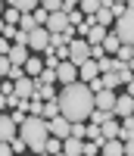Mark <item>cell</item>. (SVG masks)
<instances>
[{
  "instance_id": "cell-5",
  "label": "cell",
  "mask_w": 134,
  "mask_h": 156,
  "mask_svg": "<svg viewBox=\"0 0 134 156\" xmlns=\"http://www.w3.org/2000/svg\"><path fill=\"white\" fill-rule=\"evenodd\" d=\"M72 28V22H69V12H53L50 22H47V31L50 34H65Z\"/></svg>"
},
{
  "instance_id": "cell-31",
  "label": "cell",
  "mask_w": 134,
  "mask_h": 156,
  "mask_svg": "<svg viewBox=\"0 0 134 156\" xmlns=\"http://www.w3.org/2000/svg\"><path fill=\"white\" fill-rule=\"evenodd\" d=\"M37 156H50V153H37Z\"/></svg>"
},
{
  "instance_id": "cell-2",
  "label": "cell",
  "mask_w": 134,
  "mask_h": 156,
  "mask_svg": "<svg viewBox=\"0 0 134 156\" xmlns=\"http://www.w3.org/2000/svg\"><path fill=\"white\" fill-rule=\"evenodd\" d=\"M19 137L28 144V150L37 156V153H47V140L53 137L50 134V122L41 119V115H28V122L19 128Z\"/></svg>"
},
{
  "instance_id": "cell-21",
  "label": "cell",
  "mask_w": 134,
  "mask_h": 156,
  "mask_svg": "<svg viewBox=\"0 0 134 156\" xmlns=\"http://www.w3.org/2000/svg\"><path fill=\"white\" fill-rule=\"evenodd\" d=\"M72 137L84 140V137H87V122H75V125H72Z\"/></svg>"
},
{
  "instance_id": "cell-4",
  "label": "cell",
  "mask_w": 134,
  "mask_h": 156,
  "mask_svg": "<svg viewBox=\"0 0 134 156\" xmlns=\"http://www.w3.org/2000/svg\"><path fill=\"white\" fill-rule=\"evenodd\" d=\"M69 62H75L78 69H81L84 62H90V44L84 41V37H75V41L69 44Z\"/></svg>"
},
{
  "instance_id": "cell-1",
  "label": "cell",
  "mask_w": 134,
  "mask_h": 156,
  "mask_svg": "<svg viewBox=\"0 0 134 156\" xmlns=\"http://www.w3.org/2000/svg\"><path fill=\"white\" fill-rule=\"evenodd\" d=\"M59 109L72 125L75 122H90V115L97 112V94L90 90V84L75 81V84L59 90Z\"/></svg>"
},
{
  "instance_id": "cell-11",
  "label": "cell",
  "mask_w": 134,
  "mask_h": 156,
  "mask_svg": "<svg viewBox=\"0 0 134 156\" xmlns=\"http://www.w3.org/2000/svg\"><path fill=\"white\" fill-rule=\"evenodd\" d=\"M62 153H65V156H84V140L65 137V140H62Z\"/></svg>"
},
{
  "instance_id": "cell-7",
  "label": "cell",
  "mask_w": 134,
  "mask_h": 156,
  "mask_svg": "<svg viewBox=\"0 0 134 156\" xmlns=\"http://www.w3.org/2000/svg\"><path fill=\"white\" fill-rule=\"evenodd\" d=\"M50 134H53V137H59V140L72 137V122L65 119V115H59V119H53V122H50Z\"/></svg>"
},
{
  "instance_id": "cell-19",
  "label": "cell",
  "mask_w": 134,
  "mask_h": 156,
  "mask_svg": "<svg viewBox=\"0 0 134 156\" xmlns=\"http://www.w3.org/2000/svg\"><path fill=\"white\" fill-rule=\"evenodd\" d=\"M87 137L93 140V144H100V147L106 144V137H103V128H100V125H87Z\"/></svg>"
},
{
  "instance_id": "cell-30",
  "label": "cell",
  "mask_w": 134,
  "mask_h": 156,
  "mask_svg": "<svg viewBox=\"0 0 134 156\" xmlns=\"http://www.w3.org/2000/svg\"><path fill=\"white\" fill-rule=\"evenodd\" d=\"M128 94H131V97H134V81H131V84H128Z\"/></svg>"
},
{
  "instance_id": "cell-18",
  "label": "cell",
  "mask_w": 134,
  "mask_h": 156,
  "mask_svg": "<svg viewBox=\"0 0 134 156\" xmlns=\"http://www.w3.org/2000/svg\"><path fill=\"white\" fill-rule=\"evenodd\" d=\"M103 47H106V53H115V56H118V50H122V41H118V34H115V31H109V37L103 41Z\"/></svg>"
},
{
  "instance_id": "cell-12",
  "label": "cell",
  "mask_w": 134,
  "mask_h": 156,
  "mask_svg": "<svg viewBox=\"0 0 134 156\" xmlns=\"http://www.w3.org/2000/svg\"><path fill=\"white\" fill-rule=\"evenodd\" d=\"M103 137H106V140H118V137H122V122H118L115 115L103 125Z\"/></svg>"
},
{
  "instance_id": "cell-27",
  "label": "cell",
  "mask_w": 134,
  "mask_h": 156,
  "mask_svg": "<svg viewBox=\"0 0 134 156\" xmlns=\"http://www.w3.org/2000/svg\"><path fill=\"white\" fill-rule=\"evenodd\" d=\"M12 150H16V153H25V150H28V144H25L22 137H16V140H12Z\"/></svg>"
},
{
  "instance_id": "cell-24",
  "label": "cell",
  "mask_w": 134,
  "mask_h": 156,
  "mask_svg": "<svg viewBox=\"0 0 134 156\" xmlns=\"http://www.w3.org/2000/svg\"><path fill=\"white\" fill-rule=\"evenodd\" d=\"M47 153H50V156L62 153V140H59V137H50V140H47Z\"/></svg>"
},
{
  "instance_id": "cell-13",
  "label": "cell",
  "mask_w": 134,
  "mask_h": 156,
  "mask_svg": "<svg viewBox=\"0 0 134 156\" xmlns=\"http://www.w3.org/2000/svg\"><path fill=\"white\" fill-rule=\"evenodd\" d=\"M44 69H47V62H41V56H31V59H28V66H25V75L37 81V78L44 75Z\"/></svg>"
},
{
  "instance_id": "cell-14",
  "label": "cell",
  "mask_w": 134,
  "mask_h": 156,
  "mask_svg": "<svg viewBox=\"0 0 134 156\" xmlns=\"http://www.w3.org/2000/svg\"><path fill=\"white\" fill-rule=\"evenodd\" d=\"M34 84H37V94H34V97H41L44 103L59 100V94H56V87H53V84H44V81H34Z\"/></svg>"
},
{
  "instance_id": "cell-10",
  "label": "cell",
  "mask_w": 134,
  "mask_h": 156,
  "mask_svg": "<svg viewBox=\"0 0 134 156\" xmlns=\"http://www.w3.org/2000/svg\"><path fill=\"white\" fill-rule=\"evenodd\" d=\"M28 50H31V47H19V44H12V50H9V62L25 69V66H28V59H31V56H28Z\"/></svg>"
},
{
  "instance_id": "cell-29",
  "label": "cell",
  "mask_w": 134,
  "mask_h": 156,
  "mask_svg": "<svg viewBox=\"0 0 134 156\" xmlns=\"http://www.w3.org/2000/svg\"><path fill=\"white\" fill-rule=\"evenodd\" d=\"M125 156H134V137L125 140Z\"/></svg>"
},
{
  "instance_id": "cell-26",
  "label": "cell",
  "mask_w": 134,
  "mask_h": 156,
  "mask_svg": "<svg viewBox=\"0 0 134 156\" xmlns=\"http://www.w3.org/2000/svg\"><path fill=\"white\" fill-rule=\"evenodd\" d=\"M16 22H22V12H16L12 6H6V25H16Z\"/></svg>"
},
{
  "instance_id": "cell-28",
  "label": "cell",
  "mask_w": 134,
  "mask_h": 156,
  "mask_svg": "<svg viewBox=\"0 0 134 156\" xmlns=\"http://www.w3.org/2000/svg\"><path fill=\"white\" fill-rule=\"evenodd\" d=\"M0 156H16V150H12V144H3V147H0Z\"/></svg>"
},
{
  "instance_id": "cell-25",
  "label": "cell",
  "mask_w": 134,
  "mask_h": 156,
  "mask_svg": "<svg viewBox=\"0 0 134 156\" xmlns=\"http://www.w3.org/2000/svg\"><path fill=\"white\" fill-rule=\"evenodd\" d=\"M103 87H106V90H115V87H118V75H115V72H112V75H103Z\"/></svg>"
},
{
  "instance_id": "cell-15",
  "label": "cell",
  "mask_w": 134,
  "mask_h": 156,
  "mask_svg": "<svg viewBox=\"0 0 134 156\" xmlns=\"http://www.w3.org/2000/svg\"><path fill=\"white\" fill-rule=\"evenodd\" d=\"M97 75H100V66H97V62H84V66H81V81L84 84H90V81H97Z\"/></svg>"
},
{
  "instance_id": "cell-6",
  "label": "cell",
  "mask_w": 134,
  "mask_h": 156,
  "mask_svg": "<svg viewBox=\"0 0 134 156\" xmlns=\"http://www.w3.org/2000/svg\"><path fill=\"white\" fill-rule=\"evenodd\" d=\"M0 140H3V144H12V140H16V119H12L9 112H3V119H0Z\"/></svg>"
},
{
  "instance_id": "cell-8",
  "label": "cell",
  "mask_w": 134,
  "mask_h": 156,
  "mask_svg": "<svg viewBox=\"0 0 134 156\" xmlns=\"http://www.w3.org/2000/svg\"><path fill=\"white\" fill-rule=\"evenodd\" d=\"M131 115H134V97L131 94H122V97H118V103H115V119H131Z\"/></svg>"
},
{
  "instance_id": "cell-32",
  "label": "cell",
  "mask_w": 134,
  "mask_h": 156,
  "mask_svg": "<svg viewBox=\"0 0 134 156\" xmlns=\"http://www.w3.org/2000/svg\"><path fill=\"white\" fill-rule=\"evenodd\" d=\"M56 156H65V153H56Z\"/></svg>"
},
{
  "instance_id": "cell-22",
  "label": "cell",
  "mask_w": 134,
  "mask_h": 156,
  "mask_svg": "<svg viewBox=\"0 0 134 156\" xmlns=\"http://www.w3.org/2000/svg\"><path fill=\"white\" fill-rule=\"evenodd\" d=\"M37 81H44V84H56V81H59V75H56V69H44V75L37 78Z\"/></svg>"
},
{
  "instance_id": "cell-17",
  "label": "cell",
  "mask_w": 134,
  "mask_h": 156,
  "mask_svg": "<svg viewBox=\"0 0 134 156\" xmlns=\"http://www.w3.org/2000/svg\"><path fill=\"white\" fill-rule=\"evenodd\" d=\"M112 22H118V19H115V12L106 6V0H103V9L97 12V25H103V28H106V25H112Z\"/></svg>"
},
{
  "instance_id": "cell-3",
  "label": "cell",
  "mask_w": 134,
  "mask_h": 156,
  "mask_svg": "<svg viewBox=\"0 0 134 156\" xmlns=\"http://www.w3.org/2000/svg\"><path fill=\"white\" fill-rule=\"evenodd\" d=\"M115 34H118V41H122V47H134V12L131 9L115 22Z\"/></svg>"
},
{
  "instance_id": "cell-23",
  "label": "cell",
  "mask_w": 134,
  "mask_h": 156,
  "mask_svg": "<svg viewBox=\"0 0 134 156\" xmlns=\"http://www.w3.org/2000/svg\"><path fill=\"white\" fill-rule=\"evenodd\" d=\"M47 12H50V16H53V12H62V0H44V3H41Z\"/></svg>"
},
{
  "instance_id": "cell-20",
  "label": "cell",
  "mask_w": 134,
  "mask_h": 156,
  "mask_svg": "<svg viewBox=\"0 0 134 156\" xmlns=\"http://www.w3.org/2000/svg\"><path fill=\"white\" fill-rule=\"evenodd\" d=\"M109 119H112V112H103V109H97V112L90 115V122H87V125H100V128H103Z\"/></svg>"
},
{
  "instance_id": "cell-16",
  "label": "cell",
  "mask_w": 134,
  "mask_h": 156,
  "mask_svg": "<svg viewBox=\"0 0 134 156\" xmlns=\"http://www.w3.org/2000/svg\"><path fill=\"white\" fill-rule=\"evenodd\" d=\"M103 156H125V140H106Z\"/></svg>"
},
{
  "instance_id": "cell-9",
  "label": "cell",
  "mask_w": 134,
  "mask_h": 156,
  "mask_svg": "<svg viewBox=\"0 0 134 156\" xmlns=\"http://www.w3.org/2000/svg\"><path fill=\"white\" fill-rule=\"evenodd\" d=\"M115 103H118L115 90H100V94H97V109H103V112H112L115 115Z\"/></svg>"
}]
</instances>
